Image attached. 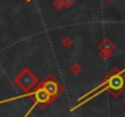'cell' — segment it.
<instances>
[{
	"instance_id": "cell-2",
	"label": "cell",
	"mask_w": 125,
	"mask_h": 117,
	"mask_svg": "<svg viewBox=\"0 0 125 117\" xmlns=\"http://www.w3.org/2000/svg\"><path fill=\"white\" fill-rule=\"evenodd\" d=\"M42 88L45 89V91H46L50 96H52V95H55V94L57 93V84H56L55 82H52V80H49L47 83H45V85H44Z\"/></svg>"
},
{
	"instance_id": "cell-1",
	"label": "cell",
	"mask_w": 125,
	"mask_h": 117,
	"mask_svg": "<svg viewBox=\"0 0 125 117\" xmlns=\"http://www.w3.org/2000/svg\"><path fill=\"white\" fill-rule=\"evenodd\" d=\"M123 84H124V80H123V78L120 76V73H119V75L112 76L111 78L106 79L103 83H101L100 85L95 87V89H92V90L89 91L87 94H85V95H83L82 98H79V104H77V105L72 109V111L75 110V109H78V107H80V106H82L83 104H85L86 101H89V100L96 98V96L100 95L103 90H107V89H120V88L123 87Z\"/></svg>"
}]
</instances>
